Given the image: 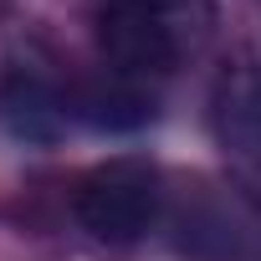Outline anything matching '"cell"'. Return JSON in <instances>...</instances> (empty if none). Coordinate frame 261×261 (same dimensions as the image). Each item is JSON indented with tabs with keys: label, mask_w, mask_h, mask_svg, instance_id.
<instances>
[{
	"label": "cell",
	"mask_w": 261,
	"mask_h": 261,
	"mask_svg": "<svg viewBox=\"0 0 261 261\" xmlns=\"http://www.w3.org/2000/svg\"><path fill=\"white\" fill-rule=\"evenodd\" d=\"M215 0H97L92 6V41L128 82L174 77L215 41Z\"/></svg>",
	"instance_id": "obj_1"
},
{
	"label": "cell",
	"mask_w": 261,
	"mask_h": 261,
	"mask_svg": "<svg viewBox=\"0 0 261 261\" xmlns=\"http://www.w3.org/2000/svg\"><path fill=\"white\" fill-rule=\"evenodd\" d=\"M159 210H164L159 169L144 159H108L87 169L72 195L77 225L102 246H139L159 225Z\"/></svg>",
	"instance_id": "obj_2"
},
{
	"label": "cell",
	"mask_w": 261,
	"mask_h": 261,
	"mask_svg": "<svg viewBox=\"0 0 261 261\" xmlns=\"http://www.w3.org/2000/svg\"><path fill=\"white\" fill-rule=\"evenodd\" d=\"M159 102L154 92L134 87V82H87V87H72L67 92V118L72 123H87L97 134H134V128L154 123Z\"/></svg>",
	"instance_id": "obj_3"
},
{
	"label": "cell",
	"mask_w": 261,
	"mask_h": 261,
	"mask_svg": "<svg viewBox=\"0 0 261 261\" xmlns=\"http://www.w3.org/2000/svg\"><path fill=\"white\" fill-rule=\"evenodd\" d=\"M67 92L36 82V77H6L0 82V128L26 144H51L67 128Z\"/></svg>",
	"instance_id": "obj_4"
},
{
	"label": "cell",
	"mask_w": 261,
	"mask_h": 261,
	"mask_svg": "<svg viewBox=\"0 0 261 261\" xmlns=\"http://www.w3.org/2000/svg\"><path fill=\"white\" fill-rule=\"evenodd\" d=\"M215 134L236 159L261 164V67H236L215 87Z\"/></svg>",
	"instance_id": "obj_5"
}]
</instances>
